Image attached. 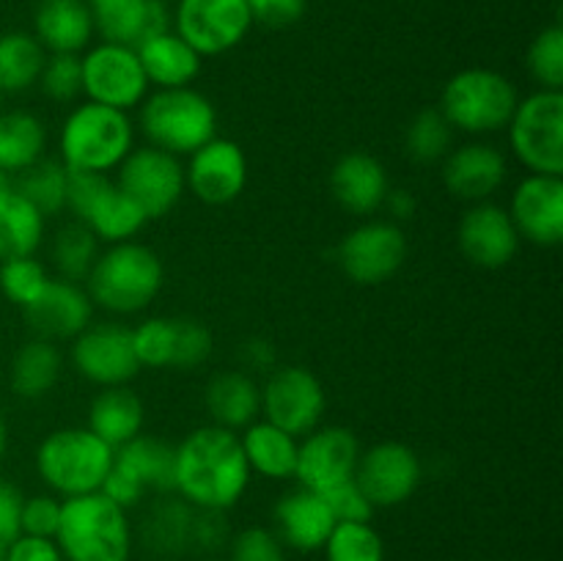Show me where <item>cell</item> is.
Returning <instances> with one entry per match:
<instances>
[{
  "label": "cell",
  "mask_w": 563,
  "mask_h": 561,
  "mask_svg": "<svg viewBox=\"0 0 563 561\" xmlns=\"http://www.w3.org/2000/svg\"><path fill=\"white\" fill-rule=\"evenodd\" d=\"M251 468L240 435L203 424L176 446L174 493L196 509L229 512L247 493Z\"/></svg>",
  "instance_id": "obj_1"
},
{
  "label": "cell",
  "mask_w": 563,
  "mask_h": 561,
  "mask_svg": "<svg viewBox=\"0 0 563 561\" xmlns=\"http://www.w3.org/2000/svg\"><path fill=\"white\" fill-rule=\"evenodd\" d=\"M165 284V264L154 248L137 240L108 245L93 262L86 292L97 308L119 317L146 311Z\"/></svg>",
  "instance_id": "obj_2"
},
{
  "label": "cell",
  "mask_w": 563,
  "mask_h": 561,
  "mask_svg": "<svg viewBox=\"0 0 563 561\" xmlns=\"http://www.w3.org/2000/svg\"><path fill=\"white\" fill-rule=\"evenodd\" d=\"M135 148V124L124 110L80 102L66 113L58 132V160L69 170L110 174Z\"/></svg>",
  "instance_id": "obj_3"
},
{
  "label": "cell",
  "mask_w": 563,
  "mask_h": 561,
  "mask_svg": "<svg viewBox=\"0 0 563 561\" xmlns=\"http://www.w3.org/2000/svg\"><path fill=\"white\" fill-rule=\"evenodd\" d=\"M55 544L64 561H130L135 548L130 515L102 493L64 498Z\"/></svg>",
  "instance_id": "obj_4"
},
{
  "label": "cell",
  "mask_w": 563,
  "mask_h": 561,
  "mask_svg": "<svg viewBox=\"0 0 563 561\" xmlns=\"http://www.w3.org/2000/svg\"><path fill=\"white\" fill-rule=\"evenodd\" d=\"M137 110V127L148 146L163 148L179 160L218 138V110L207 94L192 86L148 94Z\"/></svg>",
  "instance_id": "obj_5"
},
{
  "label": "cell",
  "mask_w": 563,
  "mask_h": 561,
  "mask_svg": "<svg viewBox=\"0 0 563 561\" xmlns=\"http://www.w3.org/2000/svg\"><path fill=\"white\" fill-rule=\"evenodd\" d=\"M115 449L88 427L53 429L36 449V471L49 493L58 498H77V495L99 493Z\"/></svg>",
  "instance_id": "obj_6"
},
{
  "label": "cell",
  "mask_w": 563,
  "mask_h": 561,
  "mask_svg": "<svg viewBox=\"0 0 563 561\" xmlns=\"http://www.w3.org/2000/svg\"><path fill=\"white\" fill-rule=\"evenodd\" d=\"M520 102V91L506 75L495 69H462L445 82L440 94V113L454 132L465 135H493L509 127L511 113Z\"/></svg>",
  "instance_id": "obj_7"
},
{
  "label": "cell",
  "mask_w": 563,
  "mask_h": 561,
  "mask_svg": "<svg viewBox=\"0 0 563 561\" xmlns=\"http://www.w3.org/2000/svg\"><path fill=\"white\" fill-rule=\"evenodd\" d=\"M504 132L528 174L563 176V91L539 88L520 97Z\"/></svg>",
  "instance_id": "obj_8"
},
{
  "label": "cell",
  "mask_w": 563,
  "mask_h": 561,
  "mask_svg": "<svg viewBox=\"0 0 563 561\" xmlns=\"http://www.w3.org/2000/svg\"><path fill=\"white\" fill-rule=\"evenodd\" d=\"M66 209L104 245L135 240L148 223L146 215L108 174L69 170Z\"/></svg>",
  "instance_id": "obj_9"
},
{
  "label": "cell",
  "mask_w": 563,
  "mask_h": 561,
  "mask_svg": "<svg viewBox=\"0 0 563 561\" xmlns=\"http://www.w3.org/2000/svg\"><path fill=\"white\" fill-rule=\"evenodd\" d=\"M115 185L135 201L146 220H159L174 212L187 193L185 163L163 148L143 143L115 168Z\"/></svg>",
  "instance_id": "obj_10"
},
{
  "label": "cell",
  "mask_w": 563,
  "mask_h": 561,
  "mask_svg": "<svg viewBox=\"0 0 563 561\" xmlns=\"http://www.w3.org/2000/svg\"><path fill=\"white\" fill-rule=\"evenodd\" d=\"M80 69L82 94L88 102L108 105V108L130 113V110L141 108L143 99L152 94L135 47L99 42L80 55Z\"/></svg>",
  "instance_id": "obj_11"
},
{
  "label": "cell",
  "mask_w": 563,
  "mask_h": 561,
  "mask_svg": "<svg viewBox=\"0 0 563 561\" xmlns=\"http://www.w3.org/2000/svg\"><path fill=\"white\" fill-rule=\"evenodd\" d=\"M322 380L306 366H275L262 385V416L295 438H306L322 427Z\"/></svg>",
  "instance_id": "obj_12"
},
{
  "label": "cell",
  "mask_w": 563,
  "mask_h": 561,
  "mask_svg": "<svg viewBox=\"0 0 563 561\" xmlns=\"http://www.w3.org/2000/svg\"><path fill=\"white\" fill-rule=\"evenodd\" d=\"M407 258V234L394 220H366L339 245V267L361 286H379L394 278Z\"/></svg>",
  "instance_id": "obj_13"
},
{
  "label": "cell",
  "mask_w": 563,
  "mask_h": 561,
  "mask_svg": "<svg viewBox=\"0 0 563 561\" xmlns=\"http://www.w3.org/2000/svg\"><path fill=\"white\" fill-rule=\"evenodd\" d=\"M69 358L75 372L99 388L130 385L141 372L132 330L121 322H91L71 339Z\"/></svg>",
  "instance_id": "obj_14"
},
{
  "label": "cell",
  "mask_w": 563,
  "mask_h": 561,
  "mask_svg": "<svg viewBox=\"0 0 563 561\" xmlns=\"http://www.w3.org/2000/svg\"><path fill=\"white\" fill-rule=\"evenodd\" d=\"M251 28L247 0H179L174 11V31L201 58L234 50Z\"/></svg>",
  "instance_id": "obj_15"
},
{
  "label": "cell",
  "mask_w": 563,
  "mask_h": 561,
  "mask_svg": "<svg viewBox=\"0 0 563 561\" xmlns=\"http://www.w3.org/2000/svg\"><path fill=\"white\" fill-rule=\"evenodd\" d=\"M421 457L399 440H383V443L361 451L355 468V482L361 484L374 509H390V506L410 501L421 487Z\"/></svg>",
  "instance_id": "obj_16"
},
{
  "label": "cell",
  "mask_w": 563,
  "mask_h": 561,
  "mask_svg": "<svg viewBox=\"0 0 563 561\" xmlns=\"http://www.w3.org/2000/svg\"><path fill=\"white\" fill-rule=\"evenodd\" d=\"M361 443L346 427H317L300 440L295 479L300 487L324 495L328 490L355 479Z\"/></svg>",
  "instance_id": "obj_17"
},
{
  "label": "cell",
  "mask_w": 563,
  "mask_h": 561,
  "mask_svg": "<svg viewBox=\"0 0 563 561\" xmlns=\"http://www.w3.org/2000/svg\"><path fill=\"white\" fill-rule=\"evenodd\" d=\"M185 185L192 196L209 207H225L245 193L247 157L242 146L229 138H212L187 157Z\"/></svg>",
  "instance_id": "obj_18"
},
{
  "label": "cell",
  "mask_w": 563,
  "mask_h": 561,
  "mask_svg": "<svg viewBox=\"0 0 563 561\" xmlns=\"http://www.w3.org/2000/svg\"><path fill=\"white\" fill-rule=\"evenodd\" d=\"M511 223L520 240L539 248H555L563 242V179L561 176L528 174L517 182L509 198Z\"/></svg>",
  "instance_id": "obj_19"
},
{
  "label": "cell",
  "mask_w": 563,
  "mask_h": 561,
  "mask_svg": "<svg viewBox=\"0 0 563 561\" xmlns=\"http://www.w3.org/2000/svg\"><path fill=\"white\" fill-rule=\"evenodd\" d=\"M456 242H460L462 256L471 264L484 270H500L511 264L522 240L506 207L495 201H482L465 209L460 229H456Z\"/></svg>",
  "instance_id": "obj_20"
},
{
  "label": "cell",
  "mask_w": 563,
  "mask_h": 561,
  "mask_svg": "<svg viewBox=\"0 0 563 561\" xmlns=\"http://www.w3.org/2000/svg\"><path fill=\"white\" fill-rule=\"evenodd\" d=\"M440 174L451 196L467 204H482L504 187L509 176V157L495 143L467 141L445 154Z\"/></svg>",
  "instance_id": "obj_21"
},
{
  "label": "cell",
  "mask_w": 563,
  "mask_h": 561,
  "mask_svg": "<svg viewBox=\"0 0 563 561\" xmlns=\"http://www.w3.org/2000/svg\"><path fill=\"white\" fill-rule=\"evenodd\" d=\"M25 322L36 339L71 341L91 324L93 302L80 284L64 278H49L42 295L22 308Z\"/></svg>",
  "instance_id": "obj_22"
},
{
  "label": "cell",
  "mask_w": 563,
  "mask_h": 561,
  "mask_svg": "<svg viewBox=\"0 0 563 561\" xmlns=\"http://www.w3.org/2000/svg\"><path fill=\"white\" fill-rule=\"evenodd\" d=\"M273 522L275 537L284 542V548L313 553V550L324 548L335 526V517L322 495L297 487L280 495L273 509Z\"/></svg>",
  "instance_id": "obj_23"
},
{
  "label": "cell",
  "mask_w": 563,
  "mask_h": 561,
  "mask_svg": "<svg viewBox=\"0 0 563 561\" xmlns=\"http://www.w3.org/2000/svg\"><path fill=\"white\" fill-rule=\"evenodd\" d=\"M330 190L335 204L357 218L379 212L390 190L385 165L368 152H350L330 170Z\"/></svg>",
  "instance_id": "obj_24"
},
{
  "label": "cell",
  "mask_w": 563,
  "mask_h": 561,
  "mask_svg": "<svg viewBox=\"0 0 563 561\" xmlns=\"http://www.w3.org/2000/svg\"><path fill=\"white\" fill-rule=\"evenodd\" d=\"M93 16V31L102 42L137 47L154 33L170 28L163 0H86Z\"/></svg>",
  "instance_id": "obj_25"
},
{
  "label": "cell",
  "mask_w": 563,
  "mask_h": 561,
  "mask_svg": "<svg viewBox=\"0 0 563 561\" xmlns=\"http://www.w3.org/2000/svg\"><path fill=\"white\" fill-rule=\"evenodd\" d=\"M192 522H196V506L176 493L159 495L141 520L143 548L154 559H181L192 550Z\"/></svg>",
  "instance_id": "obj_26"
},
{
  "label": "cell",
  "mask_w": 563,
  "mask_h": 561,
  "mask_svg": "<svg viewBox=\"0 0 563 561\" xmlns=\"http://www.w3.org/2000/svg\"><path fill=\"white\" fill-rule=\"evenodd\" d=\"M93 16L86 0H38L33 36L47 53H75L91 47Z\"/></svg>",
  "instance_id": "obj_27"
},
{
  "label": "cell",
  "mask_w": 563,
  "mask_h": 561,
  "mask_svg": "<svg viewBox=\"0 0 563 561\" xmlns=\"http://www.w3.org/2000/svg\"><path fill=\"white\" fill-rule=\"evenodd\" d=\"M203 407L209 413V424L236 432L253 424L262 413V385L251 372L229 369L214 374L203 388Z\"/></svg>",
  "instance_id": "obj_28"
},
{
  "label": "cell",
  "mask_w": 563,
  "mask_h": 561,
  "mask_svg": "<svg viewBox=\"0 0 563 561\" xmlns=\"http://www.w3.org/2000/svg\"><path fill=\"white\" fill-rule=\"evenodd\" d=\"M135 53L141 58L148 86H154L157 91H163V88H187L201 75L203 58L170 28L137 44Z\"/></svg>",
  "instance_id": "obj_29"
},
{
  "label": "cell",
  "mask_w": 563,
  "mask_h": 561,
  "mask_svg": "<svg viewBox=\"0 0 563 561\" xmlns=\"http://www.w3.org/2000/svg\"><path fill=\"white\" fill-rule=\"evenodd\" d=\"M146 424V405L130 385L102 388L88 407V429L110 449H121L135 440Z\"/></svg>",
  "instance_id": "obj_30"
},
{
  "label": "cell",
  "mask_w": 563,
  "mask_h": 561,
  "mask_svg": "<svg viewBox=\"0 0 563 561\" xmlns=\"http://www.w3.org/2000/svg\"><path fill=\"white\" fill-rule=\"evenodd\" d=\"M242 454H245L251 473H258L264 479H295L297 468V449H300V438L284 432L280 427L269 421H253L242 429L240 435Z\"/></svg>",
  "instance_id": "obj_31"
},
{
  "label": "cell",
  "mask_w": 563,
  "mask_h": 561,
  "mask_svg": "<svg viewBox=\"0 0 563 561\" xmlns=\"http://www.w3.org/2000/svg\"><path fill=\"white\" fill-rule=\"evenodd\" d=\"M60 372H64V355H60L58 344L33 336L11 358V391L20 399H42L58 385Z\"/></svg>",
  "instance_id": "obj_32"
},
{
  "label": "cell",
  "mask_w": 563,
  "mask_h": 561,
  "mask_svg": "<svg viewBox=\"0 0 563 561\" xmlns=\"http://www.w3.org/2000/svg\"><path fill=\"white\" fill-rule=\"evenodd\" d=\"M47 152V127L31 110L0 113V170L22 174Z\"/></svg>",
  "instance_id": "obj_33"
},
{
  "label": "cell",
  "mask_w": 563,
  "mask_h": 561,
  "mask_svg": "<svg viewBox=\"0 0 563 561\" xmlns=\"http://www.w3.org/2000/svg\"><path fill=\"white\" fill-rule=\"evenodd\" d=\"M115 462L130 468L148 493H174L176 479V446L154 435H137L135 440L115 449Z\"/></svg>",
  "instance_id": "obj_34"
},
{
  "label": "cell",
  "mask_w": 563,
  "mask_h": 561,
  "mask_svg": "<svg viewBox=\"0 0 563 561\" xmlns=\"http://www.w3.org/2000/svg\"><path fill=\"white\" fill-rule=\"evenodd\" d=\"M44 234H47V218L20 193H11L0 201V262L36 256Z\"/></svg>",
  "instance_id": "obj_35"
},
{
  "label": "cell",
  "mask_w": 563,
  "mask_h": 561,
  "mask_svg": "<svg viewBox=\"0 0 563 561\" xmlns=\"http://www.w3.org/2000/svg\"><path fill=\"white\" fill-rule=\"evenodd\" d=\"M47 61V50L31 33L0 36V94H22L33 88Z\"/></svg>",
  "instance_id": "obj_36"
},
{
  "label": "cell",
  "mask_w": 563,
  "mask_h": 561,
  "mask_svg": "<svg viewBox=\"0 0 563 561\" xmlns=\"http://www.w3.org/2000/svg\"><path fill=\"white\" fill-rule=\"evenodd\" d=\"M66 185H69V168L53 157H42L31 168L14 176V193L31 201L44 218L64 212Z\"/></svg>",
  "instance_id": "obj_37"
},
{
  "label": "cell",
  "mask_w": 563,
  "mask_h": 561,
  "mask_svg": "<svg viewBox=\"0 0 563 561\" xmlns=\"http://www.w3.org/2000/svg\"><path fill=\"white\" fill-rule=\"evenodd\" d=\"M99 253H102V242L86 226L71 220L55 231L53 245H49V262H53L58 278L80 284L88 278Z\"/></svg>",
  "instance_id": "obj_38"
},
{
  "label": "cell",
  "mask_w": 563,
  "mask_h": 561,
  "mask_svg": "<svg viewBox=\"0 0 563 561\" xmlns=\"http://www.w3.org/2000/svg\"><path fill=\"white\" fill-rule=\"evenodd\" d=\"M454 127L445 121L440 108H427L407 124L405 152L421 165L440 163L454 148Z\"/></svg>",
  "instance_id": "obj_39"
},
{
  "label": "cell",
  "mask_w": 563,
  "mask_h": 561,
  "mask_svg": "<svg viewBox=\"0 0 563 561\" xmlns=\"http://www.w3.org/2000/svg\"><path fill=\"white\" fill-rule=\"evenodd\" d=\"M328 561H385L383 534L368 522H335L324 542Z\"/></svg>",
  "instance_id": "obj_40"
},
{
  "label": "cell",
  "mask_w": 563,
  "mask_h": 561,
  "mask_svg": "<svg viewBox=\"0 0 563 561\" xmlns=\"http://www.w3.org/2000/svg\"><path fill=\"white\" fill-rule=\"evenodd\" d=\"M132 330V350L141 369H168L174 363L176 322L174 317H146Z\"/></svg>",
  "instance_id": "obj_41"
},
{
  "label": "cell",
  "mask_w": 563,
  "mask_h": 561,
  "mask_svg": "<svg viewBox=\"0 0 563 561\" xmlns=\"http://www.w3.org/2000/svg\"><path fill=\"white\" fill-rule=\"evenodd\" d=\"M47 284L49 273L36 256H20L0 262V292L16 308L31 306Z\"/></svg>",
  "instance_id": "obj_42"
},
{
  "label": "cell",
  "mask_w": 563,
  "mask_h": 561,
  "mask_svg": "<svg viewBox=\"0 0 563 561\" xmlns=\"http://www.w3.org/2000/svg\"><path fill=\"white\" fill-rule=\"evenodd\" d=\"M38 88L55 105H71L82 94L80 55L75 53H47V61L38 75Z\"/></svg>",
  "instance_id": "obj_43"
},
{
  "label": "cell",
  "mask_w": 563,
  "mask_h": 561,
  "mask_svg": "<svg viewBox=\"0 0 563 561\" xmlns=\"http://www.w3.org/2000/svg\"><path fill=\"white\" fill-rule=\"evenodd\" d=\"M528 72L539 88L561 91L563 88V31L561 25H550L539 33L528 47Z\"/></svg>",
  "instance_id": "obj_44"
},
{
  "label": "cell",
  "mask_w": 563,
  "mask_h": 561,
  "mask_svg": "<svg viewBox=\"0 0 563 561\" xmlns=\"http://www.w3.org/2000/svg\"><path fill=\"white\" fill-rule=\"evenodd\" d=\"M176 322V346H174V363L170 366L190 372V369H201L203 363L212 358L214 341L212 333L203 322L190 317H174Z\"/></svg>",
  "instance_id": "obj_45"
},
{
  "label": "cell",
  "mask_w": 563,
  "mask_h": 561,
  "mask_svg": "<svg viewBox=\"0 0 563 561\" xmlns=\"http://www.w3.org/2000/svg\"><path fill=\"white\" fill-rule=\"evenodd\" d=\"M231 561H286L284 542L273 528L247 526L229 539Z\"/></svg>",
  "instance_id": "obj_46"
},
{
  "label": "cell",
  "mask_w": 563,
  "mask_h": 561,
  "mask_svg": "<svg viewBox=\"0 0 563 561\" xmlns=\"http://www.w3.org/2000/svg\"><path fill=\"white\" fill-rule=\"evenodd\" d=\"M60 504L64 498L53 493H38L27 495L22 501V515H20V528L27 537H44L55 539V531H58L60 522Z\"/></svg>",
  "instance_id": "obj_47"
},
{
  "label": "cell",
  "mask_w": 563,
  "mask_h": 561,
  "mask_svg": "<svg viewBox=\"0 0 563 561\" xmlns=\"http://www.w3.org/2000/svg\"><path fill=\"white\" fill-rule=\"evenodd\" d=\"M328 501L330 512H333L335 522H368L374 515V506L372 501L366 498V493L361 490V484L355 479L350 482L339 484V487L328 490L322 495Z\"/></svg>",
  "instance_id": "obj_48"
},
{
  "label": "cell",
  "mask_w": 563,
  "mask_h": 561,
  "mask_svg": "<svg viewBox=\"0 0 563 561\" xmlns=\"http://www.w3.org/2000/svg\"><path fill=\"white\" fill-rule=\"evenodd\" d=\"M99 493H102L108 501H113L115 506H121L124 512H130L146 501L148 490H146V484H143L141 479L130 471V468L121 465V462H115V457H113V465H110V471H108V476H104L102 490H99Z\"/></svg>",
  "instance_id": "obj_49"
},
{
  "label": "cell",
  "mask_w": 563,
  "mask_h": 561,
  "mask_svg": "<svg viewBox=\"0 0 563 561\" xmlns=\"http://www.w3.org/2000/svg\"><path fill=\"white\" fill-rule=\"evenodd\" d=\"M308 0H247L253 22L264 28H291L306 14Z\"/></svg>",
  "instance_id": "obj_50"
},
{
  "label": "cell",
  "mask_w": 563,
  "mask_h": 561,
  "mask_svg": "<svg viewBox=\"0 0 563 561\" xmlns=\"http://www.w3.org/2000/svg\"><path fill=\"white\" fill-rule=\"evenodd\" d=\"M231 539L225 512L196 509V522H192V550L198 553H214Z\"/></svg>",
  "instance_id": "obj_51"
},
{
  "label": "cell",
  "mask_w": 563,
  "mask_h": 561,
  "mask_svg": "<svg viewBox=\"0 0 563 561\" xmlns=\"http://www.w3.org/2000/svg\"><path fill=\"white\" fill-rule=\"evenodd\" d=\"M5 561H64V556L55 539L20 534L14 542L5 544Z\"/></svg>",
  "instance_id": "obj_52"
},
{
  "label": "cell",
  "mask_w": 563,
  "mask_h": 561,
  "mask_svg": "<svg viewBox=\"0 0 563 561\" xmlns=\"http://www.w3.org/2000/svg\"><path fill=\"white\" fill-rule=\"evenodd\" d=\"M22 501H25V495L20 493V487H14L11 482H3V479H0V542L3 544L14 542L22 534Z\"/></svg>",
  "instance_id": "obj_53"
},
{
  "label": "cell",
  "mask_w": 563,
  "mask_h": 561,
  "mask_svg": "<svg viewBox=\"0 0 563 561\" xmlns=\"http://www.w3.org/2000/svg\"><path fill=\"white\" fill-rule=\"evenodd\" d=\"M240 358L242 363H245L242 372H273V369L278 366V352H275L273 341L264 339V336H251V339L242 344Z\"/></svg>",
  "instance_id": "obj_54"
},
{
  "label": "cell",
  "mask_w": 563,
  "mask_h": 561,
  "mask_svg": "<svg viewBox=\"0 0 563 561\" xmlns=\"http://www.w3.org/2000/svg\"><path fill=\"white\" fill-rule=\"evenodd\" d=\"M383 209H388L394 223H399V220H410L412 215L418 212V201L410 190H405V187H396V190L390 187L388 196H385Z\"/></svg>",
  "instance_id": "obj_55"
},
{
  "label": "cell",
  "mask_w": 563,
  "mask_h": 561,
  "mask_svg": "<svg viewBox=\"0 0 563 561\" xmlns=\"http://www.w3.org/2000/svg\"><path fill=\"white\" fill-rule=\"evenodd\" d=\"M14 193V176H9L5 170H0V201L9 198Z\"/></svg>",
  "instance_id": "obj_56"
},
{
  "label": "cell",
  "mask_w": 563,
  "mask_h": 561,
  "mask_svg": "<svg viewBox=\"0 0 563 561\" xmlns=\"http://www.w3.org/2000/svg\"><path fill=\"white\" fill-rule=\"evenodd\" d=\"M5 446H9V427H5V418L3 413H0V460H3L5 454Z\"/></svg>",
  "instance_id": "obj_57"
},
{
  "label": "cell",
  "mask_w": 563,
  "mask_h": 561,
  "mask_svg": "<svg viewBox=\"0 0 563 561\" xmlns=\"http://www.w3.org/2000/svg\"><path fill=\"white\" fill-rule=\"evenodd\" d=\"M0 561H5V544L0 542Z\"/></svg>",
  "instance_id": "obj_58"
},
{
  "label": "cell",
  "mask_w": 563,
  "mask_h": 561,
  "mask_svg": "<svg viewBox=\"0 0 563 561\" xmlns=\"http://www.w3.org/2000/svg\"><path fill=\"white\" fill-rule=\"evenodd\" d=\"M201 561H214V559H201Z\"/></svg>",
  "instance_id": "obj_59"
}]
</instances>
